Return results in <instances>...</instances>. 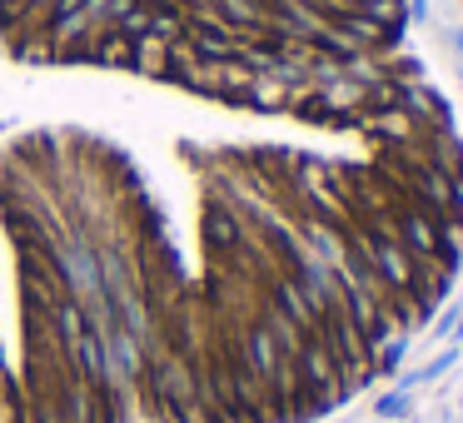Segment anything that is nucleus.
<instances>
[{
  "label": "nucleus",
  "mask_w": 463,
  "mask_h": 423,
  "mask_svg": "<svg viewBox=\"0 0 463 423\" xmlns=\"http://www.w3.org/2000/svg\"><path fill=\"white\" fill-rule=\"evenodd\" d=\"M324 160L284 145L194 155L200 274L155 319L135 413L304 423L383 373L463 249V140L439 90Z\"/></svg>",
  "instance_id": "nucleus-1"
},
{
  "label": "nucleus",
  "mask_w": 463,
  "mask_h": 423,
  "mask_svg": "<svg viewBox=\"0 0 463 423\" xmlns=\"http://www.w3.org/2000/svg\"><path fill=\"white\" fill-rule=\"evenodd\" d=\"M0 45L31 65L120 70L339 135L429 90L403 51V0H0Z\"/></svg>",
  "instance_id": "nucleus-2"
}]
</instances>
